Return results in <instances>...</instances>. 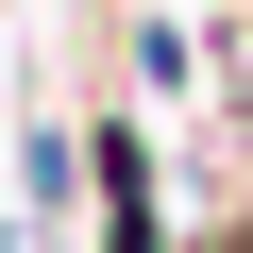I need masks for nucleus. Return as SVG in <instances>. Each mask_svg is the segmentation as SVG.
I'll return each mask as SVG.
<instances>
[{
	"mask_svg": "<svg viewBox=\"0 0 253 253\" xmlns=\"http://www.w3.org/2000/svg\"><path fill=\"white\" fill-rule=\"evenodd\" d=\"M84 203H101V253H169V169L135 118H84Z\"/></svg>",
	"mask_w": 253,
	"mask_h": 253,
	"instance_id": "obj_1",
	"label": "nucleus"
},
{
	"mask_svg": "<svg viewBox=\"0 0 253 253\" xmlns=\"http://www.w3.org/2000/svg\"><path fill=\"white\" fill-rule=\"evenodd\" d=\"M118 51H135V101H186L219 34H186V17H135V34H118Z\"/></svg>",
	"mask_w": 253,
	"mask_h": 253,
	"instance_id": "obj_2",
	"label": "nucleus"
}]
</instances>
